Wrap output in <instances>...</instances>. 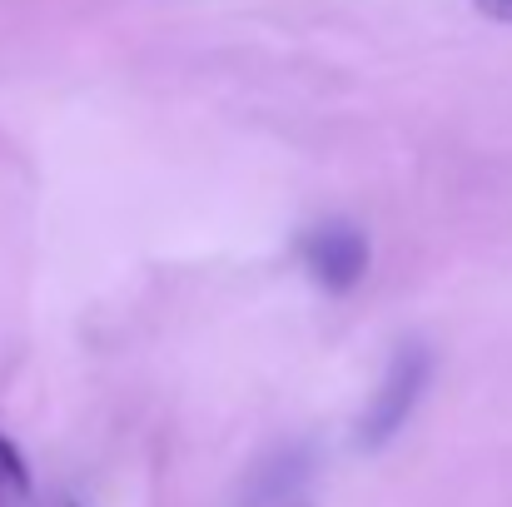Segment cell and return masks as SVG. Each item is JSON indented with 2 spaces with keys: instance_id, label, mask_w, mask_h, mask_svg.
I'll return each instance as SVG.
<instances>
[{
  "instance_id": "cell-1",
  "label": "cell",
  "mask_w": 512,
  "mask_h": 507,
  "mask_svg": "<svg viewBox=\"0 0 512 507\" xmlns=\"http://www.w3.org/2000/svg\"><path fill=\"white\" fill-rule=\"evenodd\" d=\"M428 378H433V353H428L423 343H403V348L388 358V368H383V378H378V393L368 398V408H363V418H358V443H363V448H383V443L413 418V408H418Z\"/></svg>"
},
{
  "instance_id": "cell-2",
  "label": "cell",
  "mask_w": 512,
  "mask_h": 507,
  "mask_svg": "<svg viewBox=\"0 0 512 507\" xmlns=\"http://www.w3.org/2000/svg\"><path fill=\"white\" fill-rule=\"evenodd\" d=\"M304 254V269L309 279L324 289V294H348L358 289V279L368 274V234L348 219H329V224H314L299 244Z\"/></svg>"
},
{
  "instance_id": "cell-3",
  "label": "cell",
  "mask_w": 512,
  "mask_h": 507,
  "mask_svg": "<svg viewBox=\"0 0 512 507\" xmlns=\"http://www.w3.org/2000/svg\"><path fill=\"white\" fill-rule=\"evenodd\" d=\"M304 483H309V453L304 448H279L249 473L239 507H289L304 493Z\"/></svg>"
},
{
  "instance_id": "cell-4",
  "label": "cell",
  "mask_w": 512,
  "mask_h": 507,
  "mask_svg": "<svg viewBox=\"0 0 512 507\" xmlns=\"http://www.w3.org/2000/svg\"><path fill=\"white\" fill-rule=\"evenodd\" d=\"M0 483H10L15 493H25L30 488V468H25V458H20V448L0 433Z\"/></svg>"
},
{
  "instance_id": "cell-5",
  "label": "cell",
  "mask_w": 512,
  "mask_h": 507,
  "mask_svg": "<svg viewBox=\"0 0 512 507\" xmlns=\"http://www.w3.org/2000/svg\"><path fill=\"white\" fill-rule=\"evenodd\" d=\"M473 10H478V15H488V20L512 25V0H473Z\"/></svg>"
}]
</instances>
